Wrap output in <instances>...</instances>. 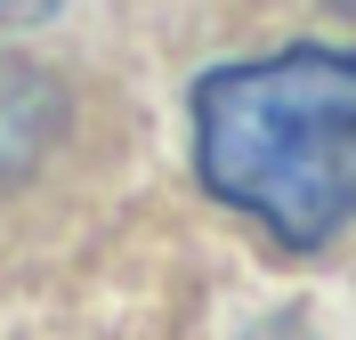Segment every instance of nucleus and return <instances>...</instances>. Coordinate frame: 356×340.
Masks as SVG:
<instances>
[{
  "label": "nucleus",
  "instance_id": "nucleus-3",
  "mask_svg": "<svg viewBox=\"0 0 356 340\" xmlns=\"http://www.w3.org/2000/svg\"><path fill=\"white\" fill-rule=\"evenodd\" d=\"M332 8H348V17H356V0H332Z\"/></svg>",
  "mask_w": 356,
  "mask_h": 340
},
{
  "label": "nucleus",
  "instance_id": "nucleus-1",
  "mask_svg": "<svg viewBox=\"0 0 356 340\" xmlns=\"http://www.w3.org/2000/svg\"><path fill=\"white\" fill-rule=\"evenodd\" d=\"M195 162L219 203L291 251L356 219V49H284L219 65L195 90Z\"/></svg>",
  "mask_w": 356,
  "mask_h": 340
},
{
  "label": "nucleus",
  "instance_id": "nucleus-2",
  "mask_svg": "<svg viewBox=\"0 0 356 340\" xmlns=\"http://www.w3.org/2000/svg\"><path fill=\"white\" fill-rule=\"evenodd\" d=\"M49 8H57V0H0V33H8V24H33V17H49Z\"/></svg>",
  "mask_w": 356,
  "mask_h": 340
}]
</instances>
